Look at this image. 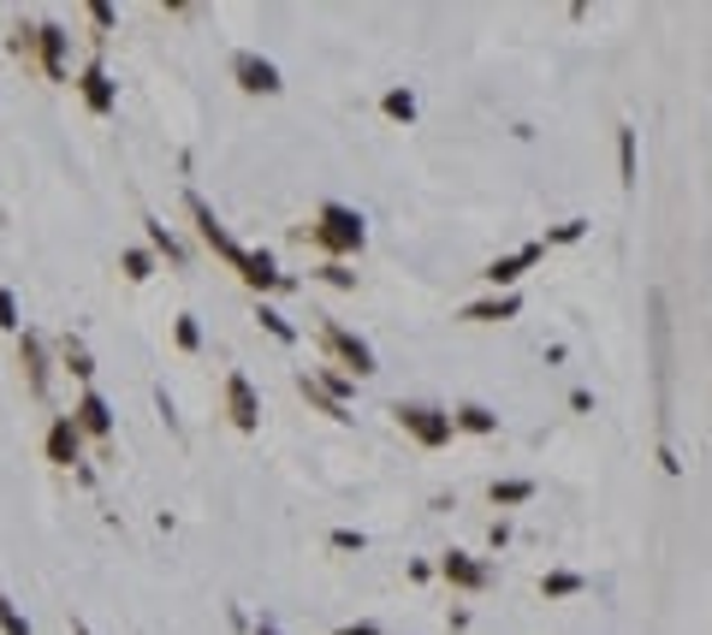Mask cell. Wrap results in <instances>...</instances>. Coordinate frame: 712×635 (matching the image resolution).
Wrapping results in <instances>:
<instances>
[{
    "label": "cell",
    "instance_id": "cell-1",
    "mask_svg": "<svg viewBox=\"0 0 712 635\" xmlns=\"http://www.w3.org/2000/svg\"><path fill=\"white\" fill-rule=\"evenodd\" d=\"M303 244H315L327 262H351V256H363V244H368V220L351 208V202H321L315 208V220L303 226Z\"/></svg>",
    "mask_w": 712,
    "mask_h": 635
},
{
    "label": "cell",
    "instance_id": "cell-2",
    "mask_svg": "<svg viewBox=\"0 0 712 635\" xmlns=\"http://www.w3.org/2000/svg\"><path fill=\"white\" fill-rule=\"evenodd\" d=\"M392 422H398L404 434L416 440V446H428V452H440V446H452V440H457L452 410H440V404H422V398H398V404H392Z\"/></svg>",
    "mask_w": 712,
    "mask_h": 635
},
{
    "label": "cell",
    "instance_id": "cell-3",
    "mask_svg": "<svg viewBox=\"0 0 712 635\" xmlns=\"http://www.w3.org/2000/svg\"><path fill=\"white\" fill-rule=\"evenodd\" d=\"M315 321H321V327H315V333H321L327 357H339V363H345L356 380H368V374H374V368H380V363H374V351H368V339H356L345 321H333V315H315Z\"/></svg>",
    "mask_w": 712,
    "mask_h": 635
},
{
    "label": "cell",
    "instance_id": "cell-4",
    "mask_svg": "<svg viewBox=\"0 0 712 635\" xmlns=\"http://www.w3.org/2000/svg\"><path fill=\"white\" fill-rule=\"evenodd\" d=\"M185 208H190V220H196V238H202V244H208L214 256L226 262V268H244V244H238V238L226 232V220H220V214H214L208 202L196 196V190H185Z\"/></svg>",
    "mask_w": 712,
    "mask_h": 635
},
{
    "label": "cell",
    "instance_id": "cell-5",
    "mask_svg": "<svg viewBox=\"0 0 712 635\" xmlns=\"http://www.w3.org/2000/svg\"><path fill=\"white\" fill-rule=\"evenodd\" d=\"M434 570L452 582V588H463V594H487V588H493V564H487V558H475V553H463V546L440 553Z\"/></svg>",
    "mask_w": 712,
    "mask_h": 635
},
{
    "label": "cell",
    "instance_id": "cell-6",
    "mask_svg": "<svg viewBox=\"0 0 712 635\" xmlns=\"http://www.w3.org/2000/svg\"><path fill=\"white\" fill-rule=\"evenodd\" d=\"M232 78L244 96H279L285 90V78H279V66L267 54H256V48H238L232 54Z\"/></svg>",
    "mask_w": 712,
    "mask_h": 635
},
{
    "label": "cell",
    "instance_id": "cell-7",
    "mask_svg": "<svg viewBox=\"0 0 712 635\" xmlns=\"http://www.w3.org/2000/svg\"><path fill=\"white\" fill-rule=\"evenodd\" d=\"M226 416H232L238 434H256L262 428V398H256V380H250L244 368L226 374Z\"/></svg>",
    "mask_w": 712,
    "mask_h": 635
},
{
    "label": "cell",
    "instance_id": "cell-8",
    "mask_svg": "<svg viewBox=\"0 0 712 635\" xmlns=\"http://www.w3.org/2000/svg\"><path fill=\"white\" fill-rule=\"evenodd\" d=\"M238 279H244L250 291H262V297H274V291H297V279L279 274L274 250H244V268H238Z\"/></svg>",
    "mask_w": 712,
    "mask_h": 635
},
{
    "label": "cell",
    "instance_id": "cell-9",
    "mask_svg": "<svg viewBox=\"0 0 712 635\" xmlns=\"http://www.w3.org/2000/svg\"><path fill=\"white\" fill-rule=\"evenodd\" d=\"M541 256H546V244H541V238H534V244L511 250V256H493L487 268H481V279H487L493 291H517V279H523V274H529V268H534V262H541Z\"/></svg>",
    "mask_w": 712,
    "mask_h": 635
},
{
    "label": "cell",
    "instance_id": "cell-10",
    "mask_svg": "<svg viewBox=\"0 0 712 635\" xmlns=\"http://www.w3.org/2000/svg\"><path fill=\"white\" fill-rule=\"evenodd\" d=\"M18 368H24V386H30V398H48V374H54V363H48V339L30 333V327L18 333Z\"/></svg>",
    "mask_w": 712,
    "mask_h": 635
},
{
    "label": "cell",
    "instance_id": "cell-11",
    "mask_svg": "<svg viewBox=\"0 0 712 635\" xmlns=\"http://www.w3.org/2000/svg\"><path fill=\"white\" fill-rule=\"evenodd\" d=\"M36 60H42V72L54 84H66V72H72V36H66V24H36Z\"/></svg>",
    "mask_w": 712,
    "mask_h": 635
},
{
    "label": "cell",
    "instance_id": "cell-12",
    "mask_svg": "<svg viewBox=\"0 0 712 635\" xmlns=\"http://www.w3.org/2000/svg\"><path fill=\"white\" fill-rule=\"evenodd\" d=\"M42 452H48V463H54V469L84 463V434H78V422H72V416H54V422H48Z\"/></svg>",
    "mask_w": 712,
    "mask_h": 635
},
{
    "label": "cell",
    "instance_id": "cell-13",
    "mask_svg": "<svg viewBox=\"0 0 712 635\" xmlns=\"http://www.w3.org/2000/svg\"><path fill=\"white\" fill-rule=\"evenodd\" d=\"M78 96H84V107H89V113H101V119H107V113L119 107V84L107 78V66H101V60H89V66L78 72Z\"/></svg>",
    "mask_w": 712,
    "mask_h": 635
},
{
    "label": "cell",
    "instance_id": "cell-14",
    "mask_svg": "<svg viewBox=\"0 0 712 635\" xmlns=\"http://www.w3.org/2000/svg\"><path fill=\"white\" fill-rule=\"evenodd\" d=\"M72 422H78L84 440H113V404L96 386H84V398L72 404Z\"/></svg>",
    "mask_w": 712,
    "mask_h": 635
},
{
    "label": "cell",
    "instance_id": "cell-15",
    "mask_svg": "<svg viewBox=\"0 0 712 635\" xmlns=\"http://www.w3.org/2000/svg\"><path fill=\"white\" fill-rule=\"evenodd\" d=\"M517 309H523V291H493V297H481V303H463V309H457V321L493 327V321H511Z\"/></svg>",
    "mask_w": 712,
    "mask_h": 635
},
{
    "label": "cell",
    "instance_id": "cell-16",
    "mask_svg": "<svg viewBox=\"0 0 712 635\" xmlns=\"http://www.w3.org/2000/svg\"><path fill=\"white\" fill-rule=\"evenodd\" d=\"M452 428L457 434H499V410H487V404H475V398H463V404H452Z\"/></svg>",
    "mask_w": 712,
    "mask_h": 635
},
{
    "label": "cell",
    "instance_id": "cell-17",
    "mask_svg": "<svg viewBox=\"0 0 712 635\" xmlns=\"http://www.w3.org/2000/svg\"><path fill=\"white\" fill-rule=\"evenodd\" d=\"M576 594H588L582 570H546L541 576V600H576Z\"/></svg>",
    "mask_w": 712,
    "mask_h": 635
},
{
    "label": "cell",
    "instance_id": "cell-18",
    "mask_svg": "<svg viewBox=\"0 0 712 635\" xmlns=\"http://www.w3.org/2000/svg\"><path fill=\"white\" fill-rule=\"evenodd\" d=\"M297 392H303V398H309L315 410L327 416V422H356V416H351V404L327 398V392H321V386H315V380H309V368H297Z\"/></svg>",
    "mask_w": 712,
    "mask_h": 635
},
{
    "label": "cell",
    "instance_id": "cell-19",
    "mask_svg": "<svg viewBox=\"0 0 712 635\" xmlns=\"http://www.w3.org/2000/svg\"><path fill=\"white\" fill-rule=\"evenodd\" d=\"M60 368H66V374H78V380H96V357H89V345H84L78 333L60 339Z\"/></svg>",
    "mask_w": 712,
    "mask_h": 635
},
{
    "label": "cell",
    "instance_id": "cell-20",
    "mask_svg": "<svg viewBox=\"0 0 712 635\" xmlns=\"http://www.w3.org/2000/svg\"><path fill=\"white\" fill-rule=\"evenodd\" d=\"M143 232H149V256H167L173 268H185V244H178L167 226H161V220H143Z\"/></svg>",
    "mask_w": 712,
    "mask_h": 635
},
{
    "label": "cell",
    "instance_id": "cell-21",
    "mask_svg": "<svg viewBox=\"0 0 712 635\" xmlns=\"http://www.w3.org/2000/svg\"><path fill=\"white\" fill-rule=\"evenodd\" d=\"M534 493H541V487H534V481L523 475V481H493V487H487V499L499 505V511H511V505H529Z\"/></svg>",
    "mask_w": 712,
    "mask_h": 635
},
{
    "label": "cell",
    "instance_id": "cell-22",
    "mask_svg": "<svg viewBox=\"0 0 712 635\" xmlns=\"http://www.w3.org/2000/svg\"><path fill=\"white\" fill-rule=\"evenodd\" d=\"M380 113H386V119H398V125H410V119H416V90H410V84H392V90L380 96Z\"/></svg>",
    "mask_w": 712,
    "mask_h": 635
},
{
    "label": "cell",
    "instance_id": "cell-23",
    "mask_svg": "<svg viewBox=\"0 0 712 635\" xmlns=\"http://www.w3.org/2000/svg\"><path fill=\"white\" fill-rule=\"evenodd\" d=\"M618 185L635 190V131L630 125H618Z\"/></svg>",
    "mask_w": 712,
    "mask_h": 635
},
{
    "label": "cell",
    "instance_id": "cell-24",
    "mask_svg": "<svg viewBox=\"0 0 712 635\" xmlns=\"http://www.w3.org/2000/svg\"><path fill=\"white\" fill-rule=\"evenodd\" d=\"M256 321H262V327H267V333H274V339H279V345H297V327H291V321H285V315H279V309H274V303H256Z\"/></svg>",
    "mask_w": 712,
    "mask_h": 635
},
{
    "label": "cell",
    "instance_id": "cell-25",
    "mask_svg": "<svg viewBox=\"0 0 712 635\" xmlns=\"http://www.w3.org/2000/svg\"><path fill=\"white\" fill-rule=\"evenodd\" d=\"M119 268H125V279H131V285H143V279H155V256H149V250H125Z\"/></svg>",
    "mask_w": 712,
    "mask_h": 635
},
{
    "label": "cell",
    "instance_id": "cell-26",
    "mask_svg": "<svg viewBox=\"0 0 712 635\" xmlns=\"http://www.w3.org/2000/svg\"><path fill=\"white\" fill-rule=\"evenodd\" d=\"M0 635H30V618L18 612V600H12V594H0Z\"/></svg>",
    "mask_w": 712,
    "mask_h": 635
},
{
    "label": "cell",
    "instance_id": "cell-27",
    "mask_svg": "<svg viewBox=\"0 0 712 635\" xmlns=\"http://www.w3.org/2000/svg\"><path fill=\"white\" fill-rule=\"evenodd\" d=\"M315 279H327L333 291H356V274H351V262H321V268H315Z\"/></svg>",
    "mask_w": 712,
    "mask_h": 635
},
{
    "label": "cell",
    "instance_id": "cell-28",
    "mask_svg": "<svg viewBox=\"0 0 712 635\" xmlns=\"http://www.w3.org/2000/svg\"><path fill=\"white\" fill-rule=\"evenodd\" d=\"M173 339H178V351H202V327H196V315H178V321H173Z\"/></svg>",
    "mask_w": 712,
    "mask_h": 635
},
{
    "label": "cell",
    "instance_id": "cell-29",
    "mask_svg": "<svg viewBox=\"0 0 712 635\" xmlns=\"http://www.w3.org/2000/svg\"><path fill=\"white\" fill-rule=\"evenodd\" d=\"M582 232H588V220H558V226H552V232H546V238H541V244H546V250H552V244H576V238H582Z\"/></svg>",
    "mask_w": 712,
    "mask_h": 635
},
{
    "label": "cell",
    "instance_id": "cell-30",
    "mask_svg": "<svg viewBox=\"0 0 712 635\" xmlns=\"http://www.w3.org/2000/svg\"><path fill=\"white\" fill-rule=\"evenodd\" d=\"M7 48H12V54H36V24L18 18V24H12V36H7Z\"/></svg>",
    "mask_w": 712,
    "mask_h": 635
},
{
    "label": "cell",
    "instance_id": "cell-31",
    "mask_svg": "<svg viewBox=\"0 0 712 635\" xmlns=\"http://www.w3.org/2000/svg\"><path fill=\"white\" fill-rule=\"evenodd\" d=\"M0 333H24V321H18V297H12L7 285H0Z\"/></svg>",
    "mask_w": 712,
    "mask_h": 635
},
{
    "label": "cell",
    "instance_id": "cell-32",
    "mask_svg": "<svg viewBox=\"0 0 712 635\" xmlns=\"http://www.w3.org/2000/svg\"><path fill=\"white\" fill-rule=\"evenodd\" d=\"M113 18H119V12H113V7H107V0H89V24H96V30H101V36H107V30H113Z\"/></svg>",
    "mask_w": 712,
    "mask_h": 635
},
{
    "label": "cell",
    "instance_id": "cell-33",
    "mask_svg": "<svg viewBox=\"0 0 712 635\" xmlns=\"http://www.w3.org/2000/svg\"><path fill=\"white\" fill-rule=\"evenodd\" d=\"M333 553H363V529H333Z\"/></svg>",
    "mask_w": 712,
    "mask_h": 635
},
{
    "label": "cell",
    "instance_id": "cell-34",
    "mask_svg": "<svg viewBox=\"0 0 712 635\" xmlns=\"http://www.w3.org/2000/svg\"><path fill=\"white\" fill-rule=\"evenodd\" d=\"M333 635H386V630H380L374 618H356V624H339Z\"/></svg>",
    "mask_w": 712,
    "mask_h": 635
},
{
    "label": "cell",
    "instance_id": "cell-35",
    "mask_svg": "<svg viewBox=\"0 0 712 635\" xmlns=\"http://www.w3.org/2000/svg\"><path fill=\"white\" fill-rule=\"evenodd\" d=\"M250 635H285V630H279V624H274V618H262V624H256V630H250Z\"/></svg>",
    "mask_w": 712,
    "mask_h": 635
},
{
    "label": "cell",
    "instance_id": "cell-36",
    "mask_svg": "<svg viewBox=\"0 0 712 635\" xmlns=\"http://www.w3.org/2000/svg\"><path fill=\"white\" fill-rule=\"evenodd\" d=\"M72 635H96V630H89V624H84V618H72Z\"/></svg>",
    "mask_w": 712,
    "mask_h": 635
}]
</instances>
